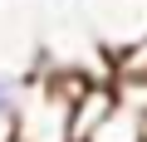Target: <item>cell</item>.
I'll use <instances>...</instances> for the list:
<instances>
[{
    "instance_id": "obj_1",
    "label": "cell",
    "mask_w": 147,
    "mask_h": 142,
    "mask_svg": "<svg viewBox=\"0 0 147 142\" xmlns=\"http://www.w3.org/2000/svg\"><path fill=\"white\" fill-rule=\"evenodd\" d=\"M10 142H69V98L44 74H30L25 103L10 122Z\"/></svg>"
},
{
    "instance_id": "obj_6",
    "label": "cell",
    "mask_w": 147,
    "mask_h": 142,
    "mask_svg": "<svg viewBox=\"0 0 147 142\" xmlns=\"http://www.w3.org/2000/svg\"><path fill=\"white\" fill-rule=\"evenodd\" d=\"M103 59H108V79H147V39H132Z\"/></svg>"
},
{
    "instance_id": "obj_3",
    "label": "cell",
    "mask_w": 147,
    "mask_h": 142,
    "mask_svg": "<svg viewBox=\"0 0 147 142\" xmlns=\"http://www.w3.org/2000/svg\"><path fill=\"white\" fill-rule=\"evenodd\" d=\"M113 108H118L113 83H88L79 98L69 103V142H88V137L98 132V122H103Z\"/></svg>"
},
{
    "instance_id": "obj_7",
    "label": "cell",
    "mask_w": 147,
    "mask_h": 142,
    "mask_svg": "<svg viewBox=\"0 0 147 142\" xmlns=\"http://www.w3.org/2000/svg\"><path fill=\"white\" fill-rule=\"evenodd\" d=\"M113 98L147 118V79H113Z\"/></svg>"
},
{
    "instance_id": "obj_4",
    "label": "cell",
    "mask_w": 147,
    "mask_h": 142,
    "mask_svg": "<svg viewBox=\"0 0 147 142\" xmlns=\"http://www.w3.org/2000/svg\"><path fill=\"white\" fill-rule=\"evenodd\" d=\"M88 142H142V113H132V108L118 103V108L98 122V132H93Z\"/></svg>"
},
{
    "instance_id": "obj_2",
    "label": "cell",
    "mask_w": 147,
    "mask_h": 142,
    "mask_svg": "<svg viewBox=\"0 0 147 142\" xmlns=\"http://www.w3.org/2000/svg\"><path fill=\"white\" fill-rule=\"evenodd\" d=\"M79 10L103 54H113L132 39H147V0H79Z\"/></svg>"
},
{
    "instance_id": "obj_5",
    "label": "cell",
    "mask_w": 147,
    "mask_h": 142,
    "mask_svg": "<svg viewBox=\"0 0 147 142\" xmlns=\"http://www.w3.org/2000/svg\"><path fill=\"white\" fill-rule=\"evenodd\" d=\"M25 88H30V74H15V69H0V137H10V122L25 103Z\"/></svg>"
}]
</instances>
